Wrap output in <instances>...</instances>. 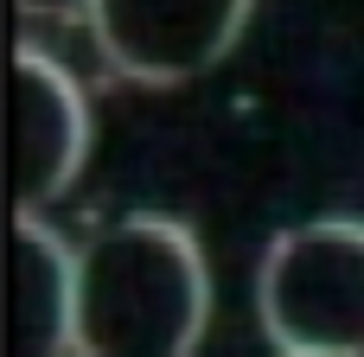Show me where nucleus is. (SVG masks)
<instances>
[{
  "instance_id": "1",
  "label": "nucleus",
  "mask_w": 364,
  "mask_h": 357,
  "mask_svg": "<svg viewBox=\"0 0 364 357\" xmlns=\"http://www.w3.org/2000/svg\"><path fill=\"white\" fill-rule=\"evenodd\" d=\"M211 326V268L179 217L134 211L77 249L70 357H192Z\"/></svg>"
},
{
  "instance_id": "2",
  "label": "nucleus",
  "mask_w": 364,
  "mask_h": 357,
  "mask_svg": "<svg viewBox=\"0 0 364 357\" xmlns=\"http://www.w3.org/2000/svg\"><path fill=\"white\" fill-rule=\"evenodd\" d=\"M256 313L282 351L364 357V224L314 217L282 230L256 268Z\"/></svg>"
},
{
  "instance_id": "3",
  "label": "nucleus",
  "mask_w": 364,
  "mask_h": 357,
  "mask_svg": "<svg viewBox=\"0 0 364 357\" xmlns=\"http://www.w3.org/2000/svg\"><path fill=\"white\" fill-rule=\"evenodd\" d=\"M256 0H90V38L102 64L147 89L205 77L243 38Z\"/></svg>"
},
{
  "instance_id": "4",
  "label": "nucleus",
  "mask_w": 364,
  "mask_h": 357,
  "mask_svg": "<svg viewBox=\"0 0 364 357\" xmlns=\"http://www.w3.org/2000/svg\"><path fill=\"white\" fill-rule=\"evenodd\" d=\"M13 128H19V211L64 198L90 160V102L83 83L38 45L13 57Z\"/></svg>"
},
{
  "instance_id": "5",
  "label": "nucleus",
  "mask_w": 364,
  "mask_h": 357,
  "mask_svg": "<svg viewBox=\"0 0 364 357\" xmlns=\"http://www.w3.org/2000/svg\"><path fill=\"white\" fill-rule=\"evenodd\" d=\"M77 319V249L38 217L19 211L13 224V351L19 357H70Z\"/></svg>"
},
{
  "instance_id": "6",
  "label": "nucleus",
  "mask_w": 364,
  "mask_h": 357,
  "mask_svg": "<svg viewBox=\"0 0 364 357\" xmlns=\"http://www.w3.org/2000/svg\"><path fill=\"white\" fill-rule=\"evenodd\" d=\"M32 19H83L90 13V0H19Z\"/></svg>"
},
{
  "instance_id": "7",
  "label": "nucleus",
  "mask_w": 364,
  "mask_h": 357,
  "mask_svg": "<svg viewBox=\"0 0 364 357\" xmlns=\"http://www.w3.org/2000/svg\"><path fill=\"white\" fill-rule=\"evenodd\" d=\"M275 357H320V351H282V345H275Z\"/></svg>"
}]
</instances>
